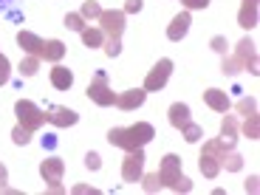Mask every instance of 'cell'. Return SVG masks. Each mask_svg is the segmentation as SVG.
<instances>
[{"label": "cell", "mask_w": 260, "mask_h": 195, "mask_svg": "<svg viewBox=\"0 0 260 195\" xmlns=\"http://www.w3.org/2000/svg\"><path fill=\"white\" fill-rule=\"evenodd\" d=\"M184 6H187V12H192V9H207L209 0H181Z\"/></svg>", "instance_id": "obj_37"}, {"label": "cell", "mask_w": 260, "mask_h": 195, "mask_svg": "<svg viewBox=\"0 0 260 195\" xmlns=\"http://www.w3.org/2000/svg\"><path fill=\"white\" fill-rule=\"evenodd\" d=\"M204 102H207L212 111H218V113H226V111H229V96H226V91H218V88H209V91H204Z\"/></svg>", "instance_id": "obj_16"}, {"label": "cell", "mask_w": 260, "mask_h": 195, "mask_svg": "<svg viewBox=\"0 0 260 195\" xmlns=\"http://www.w3.org/2000/svg\"><path fill=\"white\" fill-rule=\"evenodd\" d=\"M65 26L71 28V31H82V28H85V17H82V14L68 12V14H65Z\"/></svg>", "instance_id": "obj_29"}, {"label": "cell", "mask_w": 260, "mask_h": 195, "mask_svg": "<svg viewBox=\"0 0 260 195\" xmlns=\"http://www.w3.org/2000/svg\"><path fill=\"white\" fill-rule=\"evenodd\" d=\"M12 142H14V144H28V142H31V130L23 127V124L17 122V127L12 130Z\"/></svg>", "instance_id": "obj_28"}, {"label": "cell", "mask_w": 260, "mask_h": 195, "mask_svg": "<svg viewBox=\"0 0 260 195\" xmlns=\"http://www.w3.org/2000/svg\"><path fill=\"white\" fill-rule=\"evenodd\" d=\"M221 167H226L229 173H238V170H243V158L235 153V150H229L226 156L221 158Z\"/></svg>", "instance_id": "obj_25"}, {"label": "cell", "mask_w": 260, "mask_h": 195, "mask_svg": "<svg viewBox=\"0 0 260 195\" xmlns=\"http://www.w3.org/2000/svg\"><path fill=\"white\" fill-rule=\"evenodd\" d=\"M144 99H147L144 88H130L124 93H116V108H122V111H136V108L144 105Z\"/></svg>", "instance_id": "obj_10"}, {"label": "cell", "mask_w": 260, "mask_h": 195, "mask_svg": "<svg viewBox=\"0 0 260 195\" xmlns=\"http://www.w3.org/2000/svg\"><path fill=\"white\" fill-rule=\"evenodd\" d=\"M79 34H82V43H85L88 48H99V46H105V31H102V28H88V26H85Z\"/></svg>", "instance_id": "obj_20"}, {"label": "cell", "mask_w": 260, "mask_h": 195, "mask_svg": "<svg viewBox=\"0 0 260 195\" xmlns=\"http://www.w3.org/2000/svg\"><path fill=\"white\" fill-rule=\"evenodd\" d=\"M144 173V150H127V156L122 161V178L127 184H136Z\"/></svg>", "instance_id": "obj_7"}, {"label": "cell", "mask_w": 260, "mask_h": 195, "mask_svg": "<svg viewBox=\"0 0 260 195\" xmlns=\"http://www.w3.org/2000/svg\"><path fill=\"white\" fill-rule=\"evenodd\" d=\"M20 77H34V74L40 71V59L37 57H31V54H26V57L20 59Z\"/></svg>", "instance_id": "obj_22"}, {"label": "cell", "mask_w": 260, "mask_h": 195, "mask_svg": "<svg viewBox=\"0 0 260 195\" xmlns=\"http://www.w3.org/2000/svg\"><path fill=\"white\" fill-rule=\"evenodd\" d=\"M139 181H142L144 192H150V195H153V192H158V189L164 187V184H161V176H158V173H147V176L142 173V178H139Z\"/></svg>", "instance_id": "obj_24"}, {"label": "cell", "mask_w": 260, "mask_h": 195, "mask_svg": "<svg viewBox=\"0 0 260 195\" xmlns=\"http://www.w3.org/2000/svg\"><path fill=\"white\" fill-rule=\"evenodd\" d=\"M105 54H108V57H119V54H122V40L108 37V43H105Z\"/></svg>", "instance_id": "obj_32"}, {"label": "cell", "mask_w": 260, "mask_h": 195, "mask_svg": "<svg viewBox=\"0 0 260 195\" xmlns=\"http://www.w3.org/2000/svg\"><path fill=\"white\" fill-rule=\"evenodd\" d=\"M235 108H238V113H243V116H249V113H257V102H254L252 96H249V99L243 96L241 102L235 105Z\"/></svg>", "instance_id": "obj_31"}, {"label": "cell", "mask_w": 260, "mask_h": 195, "mask_svg": "<svg viewBox=\"0 0 260 195\" xmlns=\"http://www.w3.org/2000/svg\"><path fill=\"white\" fill-rule=\"evenodd\" d=\"M17 46L26 54H31V57L46 59V62H59V59L65 57V43H59V40H40L37 34H31V31H20Z\"/></svg>", "instance_id": "obj_2"}, {"label": "cell", "mask_w": 260, "mask_h": 195, "mask_svg": "<svg viewBox=\"0 0 260 195\" xmlns=\"http://www.w3.org/2000/svg\"><path fill=\"white\" fill-rule=\"evenodd\" d=\"M232 59H235V65H238V68H246L252 77H257V51H254V43L249 37H243L241 43H238Z\"/></svg>", "instance_id": "obj_6"}, {"label": "cell", "mask_w": 260, "mask_h": 195, "mask_svg": "<svg viewBox=\"0 0 260 195\" xmlns=\"http://www.w3.org/2000/svg\"><path fill=\"white\" fill-rule=\"evenodd\" d=\"M99 23H102V31L108 34V37H116L122 40V31H124V12L122 9H111V12H102L99 14Z\"/></svg>", "instance_id": "obj_9"}, {"label": "cell", "mask_w": 260, "mask_h": 195, "mask_svg": "<svg viewBox=\"0 0 260 195\" xmlns=\"http://www.w3.org/2000/svg\"><path fill=\"white\" fill-rule=\"evenodd\" d=\"M77 119H79L77 113L71 108H62V105H54L46 113V122H51L54 127H71V124H77Z\"/></svg>", "instance_id": "obj_11"}, {"label": "cell", "mask_w": 260, "mask_h": 195, "mask_svg": "<svg viewBox=\"0 0 260 195\" xmlns=\"http://www.w3.org/2000/svg\"><path fill=\"white\" fill-rule=\"evenodd\" d=\"M62 173H65L62 158H46V161L40 164V176H43V181H48V184L62 181Z\"/></svg>", "instance_id": "obj_13"}, {"label": "cell", "mask_w": 260, "mask_h": 195, "mask_svg": "<svg viewBox=\"0 0 260 195\" xmlns=\"http://www.w3.org/2000/svg\"><path fill=\"white\" fill-rule=\"evenodd\" d=\"M246 192H257V176H252L246 181Z\"/></svg>", "instance_id": "obj_40"}, {"label": "cell", "mask_w": 260, "mask_h": 195, "mask_svg": "<svg viewBox=\"0 0 260 195\" xmlns=\"http://www.w3.org/2000/svg\"><path fill=\"white\" fill-rule=\"evenodd\" d=\"M153 139H156V127L150 122H136V124H130V127H113L108 133V142L122 150H139L147 142H153Z\"/></svg>", "instance_id": "obj_1"}, {"label": "cell", "mask_w": 260, "mask_h": 195, "mask_svg": "<svg viewBox=\"0 0 260 195\" xmlns=\"http://www.w3.org/2000/svg\"><path fill=\"white\" fill-rule=\"evenodd\" d=\"M241 130H243V136H249V139H260V116L257 113H249Z\"/></svg>", "instance_id": "obj_23"}, {"label": "cell", "mask_w": 260, "mask_h": 195, "mask_svg": "<svg viewBox=\"0 0 260 195\" xmlns=\"http://www.w3.org/2000/svg\"><path fill=\"white\" fill-rule=\"evenodd\" d=\"M88 99L91 102H96L99 108H111V105H116V93L108 88V77H105L102 71L93 77V82L88 85Z\"/></svg>", "instance_id": "obj_5"}, {"label": "cell", "mask_w": 260, "mask_h": 195, "mask_svg": "<svg viewBox=\"0 0 260 195\" xmlns=\"http://www.w3.org/2000/svg\"><path fill=\"white\" fill-rule=\"evenodd\" d=\"M170 74H173V59H158L156 65H153V71L147 74V79H144V91H161L164 85H167Z\"/></svg>", "instance_id": "obj_8"}, {"label": "cell", "mask_w": 260, "mask_h": 195, "mask_svg": "<svg viewBox=\"0 0 260 195\" xmlns=\"http://www.w3.org/2000/svg\"><path fill=\"white\" fill-rule=\"evenodd\" d=\"M238 26H243V28H254V26H257V0H243V3H241Z\"/></svg>", "instance_id": "obj_14"}, {"label": "cell", "mask_w": 260, "mask_h": 195, "mask_svg": "<svg viewBox=\"0 0 260 195\" xmlns=\"http://www.w3.org/2000/svg\"><path fill=\"white\" fill-rule=\"evenodd\" d=\"M189 23H192V17H189V12H181L173 17V23L167 26V40H173V43H181L184 34L189 31Z\"/></svg>", "instance_id": "obj_12"}, {"label": "cell", "mask_w": 260, "mask_h": 195, "mask_svg": "<svg viewBox=\"0 0 260 195\" xmlns=\"http://www.w3.org/2000/svg\"><path fill=\"white\" fill-rule=\"evenodd\" d=\"M158 176H161L164 187H170L173 192H189V189H192V181L181 173V156H176V153H167V156L161 158Z\"/></svg>", "instance_id": "obj_3"}, {"label": "cell", "mask_w": 260, "mask_h": 195, "mask_svg": "<svg viewBox=\"0 0 260 195\" xmlns=\"http://www.w3.org/2000/svg\"><path fill=\"white\" fill-rule=\"evenodd\" d=\"M198 167H201L204 178H218L221 176V158L212 156V153H201V161H198Z\"/></svg>", "instance_id": "obj_17"}, {"label": "cell", "mask_w": 260, "mask_h": 195, "mask_svg": "<svg viewBox=\"0 0 260 195\" xmlns=\"http://www.w3.org/2000/svg\"><path fill=\"white\" fill-rule=\"evenodd\" d=\"M181 133H184V139H187L189 144H195V142H198V139L204 136L201 124H195V122H187V124H184V127H181Z\"/></svg>", "instance_id": "obj_26"}, {"label": "cell", "mask_w": 260, "mask_h": 195, "mask_svg": "<svg viewBox=\"0 0 260 195\" xmlns=\"http://www.w3.org/2000/svg\"><path fill=\"white\" fill-rule=\"evenodd\" d=\"M209 46H212V48H215V51H218V54H226V46H229V43H226V37H221V34H215V37H212V43H209Z\"/></svg>", "instance_id": "obj_35"}, {"label": "cell", "mask_w": 260, "mask_h": 195, "mask_svg": "<svg viewBox=\"0 0 260 195\" xmlns=\"http://www.w3.org/2000/svg\"><path fill=\"white\" fill-rule=\"evenodd\" d=\"M167 119H170V124H173L176 130H181L184 124L189 122V108H187L184 102H173V105H170V113H167Z\"/></svg>", "instance_id": "obj_18"}, {"label": "cell", "mask_w": 260, "mask_h": 195, "mask_svg": "<svg viewBox=\"0 0 260 195\" xmlns=\"http://www.w3.org/2000/svg\"><path fill=\"white\" fill-rule=\"evenodd\" d=\"M14 116H17V122L23 124V127L31 130V133L46 124V113L40 111L34 102H28V99H20V102L14 105Z\"/></svg>", "instance_id": "obj_4"}, {"label": "cell", "mask_w": 260, "mask_h": 195, "mask_svg": "<svg viewBox=\"0 0 260 195\" xmlns=\"http://www.w3.org/2000/svg\"><path fill=\"white\" fill-rule=\"evenodd\" d=\"M9 77H12V62H9L6 54H0V88L9 82Z\"/></svg>", "instance_id": "obj_30"}, {"label": "cell", "mask_w": 260, "mask_h": 195, "mask_svg": "<svg viewBox=\"0 0 260 195\" xmlns=\"http://www.w3.org/2000/svg\"><path fill=\"white\" fill-rule=\"evenodd\" d=\"M142 6H144L142 0H124V9H122V12H124V14H136V12H142Z\"/></svg>", "instance_id": "obj_36"}, {"label": "cell", "mask_w": 260, "mask_h": 195, "mask_svg": "<svg viewBox=\"0 0 260 195\" xmlns=\"http://www.w3.org/2000/svg\"><path fill=\"white\" fill-rule=\"evenodd\" d=\"M85 167H88V170H99V167H102L99 153H93V150H91V153H85Z\"/></svg>", "instance_id": "obj_33"}, {"label": "cell", "mask_w": 260, "mask_h": 195, "mask_svg": "<svg viewBox=\"0 0 260 195\" xmlns=\"http://www.w3.org/2000/svg\"><path fill=\"white\" fill-rule=\"evenodd\" d=\"M6 181H9V170L3 167V164H0V189L6 187Z\"/></svg>", "instance_id": "obj_39"}, {"label": "cell", "mask_w": 260, "mask_h": 195, "mask_svg": "<svg viewBox=\"0 0 260 195\" xmlns=\"http://www.w3.org/2000/svg\"><path fill=\"white\" fill-rule=\"evenodd\" d=\"M48 192H51V195H62L65 189H62V184L57 181V184H48Z\"/></svg>", "instance_id": "obj_41"}, {"label": "cell", "mask_w": 260, "mask_h": 195, "mask_svg": "<svg viewBox=\"0 0 260 195\" xmlns=\"http://www.w3.org/2000/svg\"><path fill=\"white\" fill-rule=\"evenodd\" d=\"M238 130H241L238 119H235L232 113H226L223 122H221V139H238Z\"/></svg>", "instance_id": "obj_21"}, {"label": "cell", "mask_w": 260, "mask_h": 195, "mask_svg": "<svg viewBox=\"0 0 260 195\" xmlns=\"http://www.w3.org/2000/svg\"><path fill=\"white\" fill-rule=\"evenodd\" d=\"M79 14H82V17H88V20H93V17L99 20V14H102V6H99L96 0H85V3H82V12H79Z\"/></svg>", "instance_id": "obj_27"}, {"label": "cell", "mask_w": 260, "mask_h": 195, "mask_svg": "<svg viewBox=\"0 0 260 195\" xmlns=\"http://www.w3.org/2000/svg\"><path fill=\"white\" fill-rule=\"evenodd\" d=\"M85 192H91V195H96L99 189H96V187H85V184H77V187H74V195H85Z\"/></svg>", "instance_id": "obj_38"}, {"label": "cell", "mask_w": 260, "mask_h": 195, "mask_svg": "<svg viewBox=\"0 0 260 195\" xmlns=\"http://www.w3.org/2000/svg\"><path fill=\"white\" fill-rule=\"evenodd\" d=\"M229 150H235V139H209V142L204 144L201 153H212V156L223 158Z\"/></svg>", "instance_id": "obj_19"}, {"label": "cell", "mask_w": 260, "mask_h": 195, "mask_svg": "<svg viewBox=\"0 0 260 195\" xmlns=\"http://www.w3.org/2000/svg\"><path fill=\"white\" fill-rule=\"evenodd\" d=\"M221 71H223V74H229V77H235V74L241 71V68L235 65V59H232V57H226V54H223V65H221Z\"/></svg>", "instance_id": "obj_34"}, {"label": "cell", "mask_w": 260, "mask_h": 195, "mask_svg": "<svg viewBox=\"0 0 260 195\" xmlns=\"http://www.w3.org/2000/svg\"><path fill=\"white\" fill-rule=\"evenodd\" d=\"M51 85L57 88V91H68L74 85V74H71V68H65V65H54L51 68Z\"/></svg>", "instance_id": "obj_15"}]
</instances>
